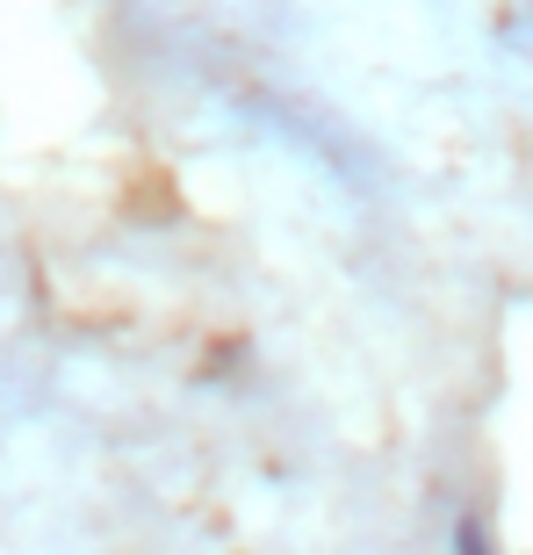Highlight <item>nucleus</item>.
I'll use <instances>...</instances> for the list:
<instances>
[{
    "instance_id": "obj_1",
    "label": "nucleus",
    "mask_w": 533,
    "mask_h": 555,
    "mask_svg": "<svg viewBox=\"0 0 533 555\" xmlns=\"http://www.w3.org/2000/svg\"><path fill=\"white\" fill-rule=\"evenodd\" d=\"M454 555H497V548H491V534H483L476 519H461V527H454Z\"/></svg>"
}]
</instances>
